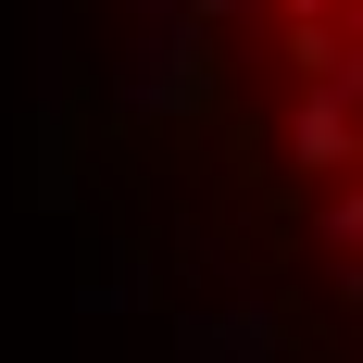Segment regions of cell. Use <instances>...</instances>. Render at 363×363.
<instances>
[{"label":"cell","mask_w":363,"mask_h":363,"mask_svg":"<svg viewBox=\"0 0 363 363\" xmlns=\"http://www.w3.org/2000/svg\"><path fill=\"white\" fill-rule=\"evenodd\" d=\"M26 213L150 363H363V0H38Z\"/></svg>","instance_id":"obj_1"}]
</instances>
